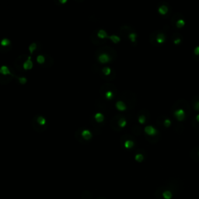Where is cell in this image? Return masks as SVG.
Instances as JSON below:
<instances>
[{
    "label": "cell",
    "instance_id": "9a60e30c",
    "mask_svg": "<svg viewBox=\"0 0 199 199\" xmlns=\"http://www.w3.org/2000/svg\"><path fill=\"white\" fill-rule=\"evenodd\" d=\"M158 12L160 14L164 16V15H167L169 12V6H168L167 4H164V3H161L160 5H159L158 6Z\"/></svg>",
    "mask_w": 199,
    "mask_h": 199
},
{
    "label": "cell",
    "instance_id": "d6986e66",
    "mask_svg": "<svg viewBox=\"0 0 199 199\" xmlns=\"http://www.w3.org/2000/svg\"><path fill=\"white\" fill-rule=\"evenodd\" d=\"M97 36L100 39H105V38H108V35L107 31L105 30L100 29L97 32Z\"/></svg>",
    "mask_w": 199,
    "mask_h": 199
},
{
    "label": "cell",
    "instance_id": "1f68e13d",
    "mask_svg": "<svg viewBox=\"0 0 199 199\" xmlns=\"http://www.w3.org/2000/svg\"><path fill=\"white\" fill-rule=\"evenodd\" d=\"M97 199H104V198H98Z\"/></svg>",
    "mask_w": 199,
    "mask_h": 199
},
{
    "label": "cell",
    "instance_id": "30bf717a",
    "mask_svg": "<svg viewBox=\"0 0 199 199\" xmlns=\"http://www.w3.org/2000/svg\"><path fill=\"white\" fill-rule=\"evenodd\" d=\"M76 132H78V133L81 135V137L83 139L84 141H88V140H89V139L92 138V136H93L92 132L89 131V129H83L82 131H80L79 129Z\"/></svg>",
    "mask_w": 199,
    "mask_h": 199
},
{
    "label": "cell",
    "instance_id": "f546056e",
    "mask_svg": "<svg viewBox=\"0 0 199 199\" xmlns=\"http://www.w3.org/2000/svg\"><path fill=\"white\" fill-rule=\"evenodd\" d=\"M194 123L199 124V113H198L196 115H195V118H194V120H193Z\"/></svg>",
    "mask_w": 199,
    "mask_h": 199
},
{
    "label": "cell",
    "instance_id": "ac0fdd59",
    "mask_svg": "<svg viewBox=\"0 0 199 199\" xmlns=\"http://www.w3.org/2000/svg\"><path fill=\"white\" fill-rule=\"evenodd\" d=\"M0 74L3 76H9V75H13V73L11 72L8 66L3 65L0 67Z\"/></svg>",
    "mask_w": 199,
    "mask_h": 199
},
{
    "label": "cell",
    "instance_id": "277c9868",
    "mask_svg": "<svg viewBox=\"0 0 199 199\" xmlns=\"http://www.w3.org/2000/svg\"><path fill=\"white\" fill-rule=\"evenodd\" d=\"M100 93H101V94H103V97H104L105 99L111 100L115 97L117 89H116L115 87L112 84L105 83L101 87Z\"/></svg>",
    "mask_w": 199,
    "mask_h": 199
},
{
    "label": "cell",
    "instance_id": "7c38bea8",
    "mask_svg": "<svg viewBox=\"0 0 199 199\" xmlns=\"http://www.w3.org/2000/svg\"><path fill=\"white\" fill-rule=\"evenodd\" d=\"M34 121H35V122H36V123L40 126V127H41V126L45 127V126H46L47 120H46V118H45L44 116L40 115V114L39 115L35 116V117L34 118Z\"/></svg>",
    "mask_w": 199,
    "mask_h": 199
},
{
    "label": "cell",
    "instance_id": "44dd1931",
    "mask_svg": "<svg viewBox=\"0 0 199 199\" xmlns=\"http://www.w3.org/2000/svg\"><path fill=\"white\" fill-rule=\"evenodd\" d=\"M11 45V41L7 37H4L0 41V46L3 47H8Z\"/></svg>",
    "mask_w": 199,
    "mask_h": 199
},
{
    "label": "cell",
    "instance_id": "e0dca14e",
    "mask_svg": "<svg viewBox=\"0 0 199 199\" xmlns=\"http://www.w3.org/2000/svg\"><path fill=\"white\" fill-rule=\"evenodd\" d=\"M192 107L194 110L199 112V95H195L192 99Z\"/></svg>",
    "mask_w": 199,
    "mask_h": 199
},
{
    "label": "cell",
    "instance_id": "8fae6325",
    "mask_svg": "<svg viewBox=\"0 0 199 199\" xmlns=\"http://www.w3.org/2000/svg\"><path fill=\"white\" fill-rule=\"evenodd\" d=\"M171 40H172V42H173V45H181L182 41H183V36L179 32H175L172 35Z\"/></svg>",
    "mask_w": 199,
    "mask_h": 199
},
{
    "label": "cell",
    "instance_id": "2e32d148",
    "mask_svg": "<svg viewBox=\"0 0 199 199\" xmlns=\"http://www.w3.org/2000/svg\"><path fill=\"white\" fill-rule=\"evenodd\" d=\"M147 119H148V116L145 114V113H143V110H141L139 112V114L138 116V121L140 125H145Z\"/></svg>",
    "mask_w": 199,
    "mask_h": 199
},
{
    "label": "cell",
    "instance_id": "7402d4cb",
    "mask_svg": "<svg viewBox=\"0 0 199 199\" xmlns=\"http://www.w3.org/2000/svg\"><path fill=\"white\" fill-rule=\"evenodd\" d=\"M94 119L96 120L97 122L100 123V122H102L103 120H104V114H102V113L97 112L94 114Z\"/></svg>",
    "mask_w": 199,
    "mask_h": 199
},
{
    "label": "cell",
    "instance_id": "4316f807",
    "mask_svg": "<svg viewBox=\"0 0 199 199\" xmlns=\"http://www.w3.org/2000/svg\"><path fill=\"white\" fill-rule=\"evenodd\" d=\"M28 49H29L30 53V54H33L34 51L37 49V44H36L35 42H33V43H31V44L29 45Z\"/></svg>",
    "mask_w": 199,
    "mask_h": 199
},
{
    "label": "cell",
    "instance_id": "ffe728a7",
    "mask_svg": "<svg viewBox=\"0 0 199 199\" xmlns=\"http://www.w3.org/2000/svg\"><path fill=\"white\" fill-rule=\"evenodd\" d=\"M160 119H161V120H162L161 124H162V125L164 126L165 128H169L172 125V120L167 117H166L164 118H163V117H162V118H160Z\"/></svg>",
    "mask_w": 199,
    "mask_h": 199
},
{
    "label": "cell",
    "instance_id": "9c48e42d",
    "mask_svg": "<svg viewBox=\"0 0 199 199\" xmlns=\"http://www.w3.org/2000/svg\"><path fill=\"white\" fill-rule=\"evenodd\" d=\"M120 142H121V145L127 149H132L135 146V141L130 135H124L123 136L121 137Z\"/></svg>",
    "mask_w": 199,
    "mask_h": 199
},
{
    "label": "cell",
    "instance_id": "cb8c5ba5",
    "mask_svg": "<svg viewBox=\"0 0 199 199\" xmlns=\"http://www.w3.org/2000/svg\"><path fill=\"white\" fill-rule=\"evenodd\" d=\"M193 58L196 61L199 62V45H197L193 50Z\"/></svg>",
    "mask_w": 199,
    "mask_h": 199
},
{
    "label": "cell",
    "instance_id": "ba28073f",
    "mask_svg": "<svg viewBox=\"0 0 199 199\" xmlns=\"http://www.w3.org/2000/svg\"><path fill=\"white\" fill-rule=\"evenodd\" d=\"M144 132L146 133L147 137H149V141H150L151 139L153 138V139H155V141H157L156 140V137L160 138V136L158 135H159V131H158V130L155 128L154 126L151 125H148L145 126Z\"/></svg>",
    "mask_w": 199,
    "mask_h": 199
},
{
    "label": "cell",
    "instance_id": "5b68a950",
    "mask_svg": "<svg viewBox=\"0 0 199 199\" xmlns=\"http://www.w3.org/2000/svg\"><path fill=\"white\" fill-rule=\"evenodd\" d=\"M99 51L100 53H98L97 55V59L101 63L110 62L113 59V57L116 56V55H114L115 54V51H114V49L109 51H106V48L104 47H103V49L102 48L99 49Z\"/></svg>",
    "mask_w": 199,
    "mask_h": 199
},
{
    "label": "cell",
    "instance_id": "3957f363",
    "mask_svg": "<svg viewBox=\"0 0 199 199\" xmlns=\"http://www.w3.org/2000/svg\"><path fill=\"white\" fill-rule=\"evenodd\" d=\"M167 34L162 30H157L151 33L149 36V42L152 45L160 46L163 45L167 41Z\"/></svg>",
    "mask_w": 199,
    "mask_h": 199
},
{
    "label": "cell",
    "instance_id": "d4e9b609",
    "mask_svg": "<svg viewBox=\"0 0 199 199\" xmlns=\"http://www.w3.org/2000/svg\"><path fill=\"white\" fill-rule=\"evenodd\" d=\"M108 38L110 40H111L114 43H118V42L120 41V37L116 34H111V35H109L108 36Z\"/></svg>",
    "mask_w": 199,
    "mask_h": 199
},
{
    "label": "cell",
    "instance_id": "8992f818",
    "mask_svg": "<svg viewBox=\"0 0 199 199\" xmlns=\"http://www.w3.org/2000/svg\"><path fill=\"white\" fill-rule=\"evenodd\" d=\"M120 34L123 36H127L133 45H136L138 34L131 26L129 25H123L120 27Z\"/></svg>",
    "mask_w": 199,
    "mask_h": 199
},
{
    "label": "cell",
    "instance_id": "f1b7e54d",
    "mask_svg": "<svg viewBox=\"0 0 199 199\" xmlns=\"http://www.w3.org/2000/svg\"><path fill=\"white\" fill-rule=\"evenodd\" d=\"M16 78H17V79H18V81L21 84H24L26 83V81H27V79H26V78L25 77V76H16Z\"/></svg>",
    "mask_w": 199,
    "mask_h": 199
},
{
    "label": "cell",
    "instance_id": "52a82bcc",
    "mask_svg": "<svg viewBox=\"0 0 199 199\" xmlns=\"http://www.w3.org/2000/svg\"><path fill=\"white\" fill-rule=\"evenodd\" d=\"M171 24H173V26H175L177 28H182L186 24V21L181 13H177L173 15L171 19Z\"/></svg>",
    "mask_w": 199,
    "mask_h": 199
},
{
    "label": "cell",
    "instance_id": "4fadbf2b",
    "mask_svg": "<svg viewBox=\"0 0 199 199\" xmlns=\"http://www.w3.org/2000/svg\"><path fill=\"white\" fill-rule=\"evenodd\" d=\"M115 107L118 110L120 111H125L127 109L128 106L126 104V103L122 100H118L115 103Z\"/></svg>",
    "mask_w": 199,
    "mask_h": 199
},
{
    "label": "cell",
    "instance_id": "7a4b0ae2",
    "mask_svg": "<svg viewBox=\"0 0 199 199\" xmlns=\"http://www.w3.org/2000/svg\"><path fill=\"white\" fill-rule=\"evenodd\" d=\"M175 183H170L167 185L160 187L156 192V198L157 199H170L174 196L176 191H177V187Z\"/></svg>",
    "mask_w": 199,
    "mask_h": 199
},
{
    "label": "cell",
    "instance_id": "5bb4252c",
    "mask_svg": "<svg viewBox=\"0 0 199 199\" xmlns=\"http://www.w3.org/2000/svg\"><path fill=\"white\" fill-rule=\"evenodd\" d=\"M23 68H24L25 70L26 69H31L34 66V63L31 60V56H27L26 57V59L24 62L23 63Z\"/></svg>",
    "mask_w": 199,
    "mask_h": 199
},
{
    "label": "cell",
    "instance_id": "83f0119b",
    "mask_svg": "<svg viewBox=\"0 0 199 199\" xmlns=\"http://www.w3.org/2000/svg\"><path fill=\"white\" fill-rule=\"evenodd\" d=\"M36 60L39 64H44L45 62V57L43 55H37V58H36Z\"/></svg>",
    "mask_w": 199,
    "mask_h": 199
},
{
    "label": "cell",
    "instance_id": "4dcf8cb0",
    "mask_svg": "<svg viewBox=\"0 0 199 199\" xmlns=\"http://www.w3.org/2000/svg\"><path fill=\"white\" fill-rule=\"evenodd\" d=\"M67 2V0H59L58 3H66Z\"/></svg>",
    "mask_w": 199,
    "mask_h": 199
},
{
    "label": "cell",
    "instance_id": "603a6c76",
    "mask_svg": "<svg viewBox=\"0 0 199 199\" xmlns=\"http://www.w3.org/2000/svg\"><path fill=\"white\" fill-rule=\"evenodd\" d=\"M101 72H102L105 76H109L112 74L113 70L111 69V68H110V67L106 66V67L102 68V69H101Z\"/></svg>",
    "mask_w": 199,
    "mask_h": 199
},
{
    "label": "cell",
    "instance_id": "6da1fadb",
    "mask_svg": "<svg viewBox=\"0 0 199 199\" xmlns=\"http://www.w3.org/2000/svg\"><path fill=\"white\" fill-rule=\"evenodd\" d=\"M172 112L177 120L183 121L188 117L191 112L188 103L184 100H178L172 107Z\"/></svg>",
    "mask_w": 199,
    "mask_h": 199
},
{
    "label": "cell",
    "instance_id": "484cf974",
    "mask_svg": "<svg viewBox=\"0 0 199 199\" xmlns=\"http://www.w3.org/2000/svg\"><path fill=\"white\" fill-rule=\"evenodd\" d=\"M135 160L138 162H142L144 160V155L141 152H137L136 154L135 155Z\"/></svg>",
    "mask_w": 199,
    "mask_h": 199
}]
</instances>
